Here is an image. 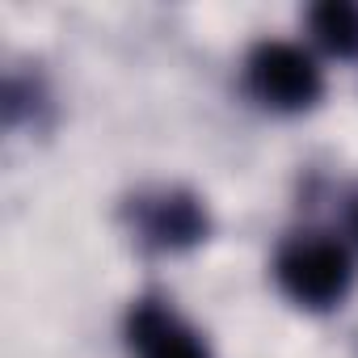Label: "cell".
Wrapping results in <instances>:
<instances>
[{
  "label": "cell",
  "instance_id": "6da1fadb",
  "mask_svg": "<svg viewBox=\"0 0 358 358\" xmlns=\"http://www.w3.org/2000/svg\"><path fill=\"white\" fill-rule=\"evenodd\" d=\"M278 282L287 287L291 299L308 303V308H324L337 303L350 287V257L337 241L324 236H303L295 245L282 249L278 257Z\"/></svg>",
  "mask_w": 358,
  "mask_h": 358
},
{
  "label": "cell",
  "instance_id": "7a4b0ae2",
  "mask_svg": "<svg viewBox=\"0 0 358 358\" xmlns=\"http://www.w3.org/2000/svg\"><path fill=\"white\" fill-rule=\"evenodd\" d=\"M249 89L274 110H303L320 97V68L295 43H262L249 55Z\"/></svg>",
  "mask_w": 358,
  "mask_h": 358
},
{
  "label": "cell",
  "instance_id": "3957f363",
  "mask_svg": "<svg viewBox=\"0 0 358 358\" xmlns=\"http://www.w3.org/2000/svg\"><path fill=\"white\" fill-rule=\"evenodd\" d=\"M131 341L139 350V358H207V350L199 345V337L177 324L169 312L143 303L131 316Z\"/></svg>",
  "mask_w": 358,
  "mask_h": 358
},
{
  "label": "cell",
  "instance_id": "277c9868",
  "mask_svg": "<svg viewBox=\"0 0 358 358\" xmlns=\"http://www.w3.org/2000/svg\"><path fill=\"white\" fill-rule=\"evenodd\" d=\"M312 30L333 55H358V5L329 0L312 13Z\"/></svg>",
  "mask_w": 358,
  "mask_h": 358
},
{
  "label": "cell",
  "instance_id": "5b68a950",
  "mask_svg": "<svg viewBox=\"0 0 358 358\" xmlns=\"http://www.w3.org/2000/svg\"><path fill=\"white\" fill-rule=\"evenodd\" d=\"M354 232H358V211H354Z\"/></svg>",
  "mask_w": 358,
  "mask_h": 358
}]
</instances>
